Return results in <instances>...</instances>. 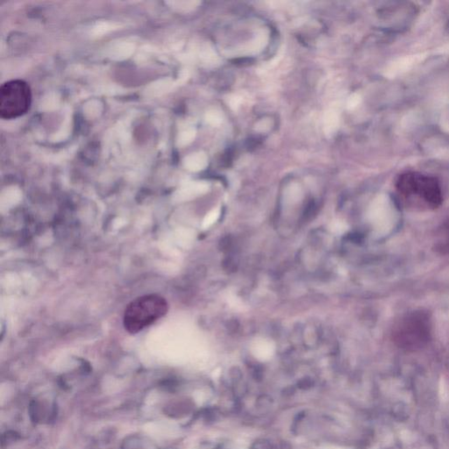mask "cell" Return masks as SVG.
Instances as JSON below:
<instances>
[{
	"instance_id": "6da1fadb",
	"label": "cell",
	"mask_w": 449,
	"mask_h": 449,
	"mask_svg": "<svg viewBox=\"0 0 449 449\" xmlns=\"http://www.w3.org/2000/svg\"><path fill=\"white\" fill-rule=\"evenodd\" d=\"M395 187L405 203L421 210H435L443 201L442 190L438 179L414 171L398 175Z\"/></svg>"
},
{
	"instance_id": "7a4b0ae2",
	"label": "cell",
	"mask_w": 449,
	"mask_h": 449,
	"mask_svg": "<svg viewBox=\"0 0 449 449\" xmlns=\"http://www.w3.org/2000/svg\"><path fill=\"white\" fill-rule=\"evenodd\" d=\"M391 337L402 350L414 352L424 348L432 339L430 314L424 310L406 312L394 323Z\"/></svg>"
},
{
	"instance_id": "3957f363",
	"label": "cell",
	"mask_w": 449,
	"mask_h": 449,
	"mask_svg": "<svg viewBox=\"0 0 449 449\" xmlns=\"http://www.w3.org/2000/svg\"><path fill=\"white\" fill-rule=\"evenodd\" d=\"M168 308V303L161 296L150 294L140 297L126 308L124 326L130 333H137L163 318Z\"/></svg>"
},
{
	"instance_id": "277c9868",
	"label": "cell",
	"mask_w": 449,
	"mask_h": 449,
	"mask_svg": "<svg viewBox=\"0 0 449 449\" xmlns=\"http://www.w3.org/2000/svg\"><path fill=\"white\" fill-rule=\"evenodd\" d=\"M185 166L191 171H200L208 165V158L203 152H197L188 155L185 159Z\"/></svg>"
},
{
	"instance_id": "5b68a950",
	"label": "cell",
	"mask_w": 449,
	"mask_h": 449,
	"mask_svg": "<svg viewBox=\"0 0 449 449\" xmlns=\"http://www.w3.org/2000/svg\"><path fill=\"white\" fill-rule=\"evenodd\" d=\"M435 250L443 255L449 254V219L444 222L438 230Z\"/></svg>"
},
{
	"instance_id": "8992f818",
	"label": "cell",
	"mask_w": 449,
	"mask_h": 449,
	"mask_svg": "<svg viewBox=\"0 0 449 449\" xmlns=\"http://www.w3.org/2000/svg\"><path fill=\"white\" fill-rule=\"evenodd\" d=\"M268 33L262 32V33L257 34L253 40H250V43L245 47L244 50H242V52L245 53L246 55L258 54L262 50H264L265 47L267 46V44H268Z\"/></svg>"
},
{
	"instance_id": "52a82bcc",
	"label": "cell",
	"mask_w": 449,
	"mask_h": 449,
	"mask_svg": "<svg viewBox=\"0 0 449 449\" xmlns=\"http://www.w3.org/2000/svg\"><path fill=\"white\" fill-rule=\"evenodd\" d=\"M133 51H134V46L132 44L122 42L111 48V50H110V56L115 60H124L129 57Z\"/></svg>"
},
{
	"instance_id": "ba28073f",
	"label": "cell",
	"mask_w": 449,
	"mask_h": 449,
	"mask_svg": "<svg viewBox=\"0 0 449 449\" xmlns=\"http://www.w3.org/2000/svg\"><path fill=\"white\" fill-rule=\"evenodd\" d=\"M324 129L327 134L334 133L338 127V115L334 111H328L324 117Z\"/></svg>"
},
{
	"instance_id": "9c48e42d",
	"label": "cell",
	"mask_w": 449,
	"mask_h": 449,
	"mask_svg": "<svg viewBox=\"0 0 449 449\" xmlns=\"http://www.w3.org/2000/svg\"><path fill=\"white\" fill-rule=\"evenodd\" d=\"M196 136V131L193 128H187L182 131L177 137V145L179 147H185L193 142Z\"/></svg>"
},
{
	"instance_id": "30bf717a",
	"label": "cell",
	"mask_w": 449,
	"mask_h": 449,
	"mask_svg": "<svg viewBox=\"0 0 449 449\" xmlns=\"http://www.w3.org/2000/svg\"><path fill=\"white\" fill-rule=\"evenodd\" d=\"M174 9L180 11V12H189L191 10H194L199 5V2L197 1H172L169 2Z\"/></svg>"
},
{
	"instance_id": "8fae6325",
	"label": "cell",
	"mask_w": 449,
	"mask_h": 449,
	"mask_svg": "<svg viewBox=\"0 0 449 449\" xmlns=\"http://www.w3.org/2000/svg\"><path fill=\"white\" fill-rule=\"evenodd\" d=\"M206 120L211 126H219L223 121V114L218 110H211L206 114Z\"/></svg>"
},
{
	"instance_id": "7c38bea8",
	"label": "cell",
	"mask_w": 449,
	"mask_h": 449,
	"mask_svg": "<svg viewBox=\"0 0 449 449\" xmlns=\"http://www.w3.org/2000/svg\"><path fill=\"white\" fill-rule=\"evenodd\" d=\"M272 125H273V122H272L271 119L265 118L256 123V130L259 132H267L272 127Z\"/></svg>"
},
{
	"instance_id": "4fadbf2b",
	"label": "cell",
	"mask_w": 449,
	"mask_h": 449,
	"mask_svg": "<svg viewBox=\"0 0 449 449\" xmlns=\"http://www.w3.org/2000/svg\"><path fill=\"white\" fill-rule=\"evenodd\" d=\"M109 29H111V27H110V26L108 25V24H105V23H102V24H99L97 28H95V29H94V33H95L97 35H98V34H105V33H106Z\"/></svg>"
}]
</instances>
